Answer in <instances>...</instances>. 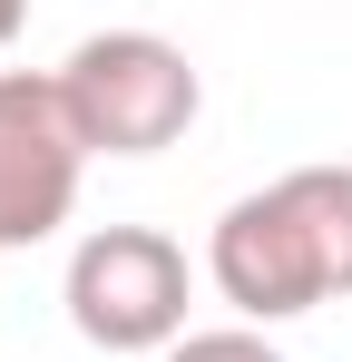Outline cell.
I'll return each mask as SVG.
<instances>
[{"label": "cell", "mask_w": 352, "mask_h": 362, "mask_svg": "<svg viewBox=\"0 0 352 362\" xmlns=\"http://www.w3.org/2000/svg\"><path fill=\"white\" fill-rule=\"evenodd\" d=\"M59 98H69V118L88 137V157H157L176 147L196 108H206V78L196 59L157 40V30H98V40H78L69 69H59Z\"/></svg>", "instance_id": "cell-1"}, {"label": "cell", "mask_w": 352, "mask_h": 362, "mask_svg": "<svg viewBox=\"0 0 352 362\" xmlns=\"http://www.w3.org/2000/svg\"><path fill=\"white\" fill-rule=\"evenodd\" d=\"M69 323L98 353H157L186 333V255L157 226H98L69 255Z\"/></svg>", "instance_id": "cell-2"}, {"label": "cell", "mask_w": 352, "mask_h": 362, "mask_svg": "<svg viewBox=\"0 0 352 362\" xmlns=\"http://www.w3.org/2000/svg\"><path fill=\"white\" fill-rule=\"evenodd\" d=\"M78 167H88V137L69 118L59 78L0 69V245L59 235L78 206Z\"/></svg>", "instance_id": "cell-3"}, {"label": "cell", "mask_w": 352, "mask_h": 362, "mask_svg": "<svg viewBox=\"0 0 352 362\" xmlns=\"http://www.w3.org/2000/svg\"><path fill=\"white\" fill-rule=\"evenodd\" d=\"M216 284H225V303L264 313V323L333 303V284H323V255H313V235H303V216H293V196H284V186L235 196V206H225V226H216Z\"/></svg>", "instance_id": "cell-4"}, {"label": "cell", "mask_w": 352, "mask_h": 362, "mask_svg": "<svg viewBox=\"0 0 352 362\" xmlns=\"http://www.w3.org/2000/svg\"><path fill=\"white\" fill-rule=\"evenodd\" d=\"M284 196L303 216V235H313V255H323V284L352 294V167H293Z\"/></svg>", "instance_id": "cell-5"}, {"label": "cell", "mask_w": 352, "mask_h": 362, "mask_svg": "<svg viewBox=\"0 0 352 362\" xmlns=\"http://www.w3.org/2000/svg\"><path fill=\"white\" fill-rule=\"evenodd\" d=\"M167 362H284L274 343H254V333H186Z\"/></svg>", "instance_id": "cell-6"}, {"label": "cell", "mask_w": 352, "mask_h": 362, "mask_svg": "<svg viewBox=\"0 0 352 362\" xmlns=\"http://www.w3.org/2000/svg\"><path fill=\"white\" fill-rule=\"evenodd\" d=\"M30 20V0H0V49H10V30Z\"/></svg>", "instance_id": "cell-7"}]
</instances>
